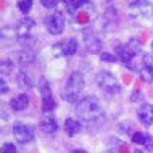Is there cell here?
I'll use <instances>...</instances> for the list:
<instances>
[{
    "label": "cell",
    "instance_id": "obj_1",
    "mask_svg": "<svg viewBox=\"0 0 153 153\" xmlns=\"http://www.w3.org/2000/svg\"><path fill=\"white\" fill-rule=\"evenodd\" d=\"M75 115L80 121L86 124L97 123L103 117V111L97 97L89 95L77 102Z\"/></svg>",
    "mask_w": 153,
    "mask_h": 153
},
{
    "label": "cell",
    "instance_id": "obj_2",
    "mask_svg": "<svg viewBox=\"0 0 153 153\" xmlns=\"http://www.w3.org/2000/svg\"><path fill=\"white\" fill-rule=\"evenodd\" d=\"M84 77L80 71H74L69 75L63 91L61 93L62 100L69 103H74L79 100L84 89Z\"/></svg>",
    "mask_w": 153,
    "mask_h": 153
},
{
    "label": "cell",
    "instance_id": "obj_3",
    "mask_svg": "<svg viewBox=\"0 0 153 153\" xmlns=\"http://www.w3.org/2000/svg\"><path fill=\"white\" fill-rule=\"evenodd\" d=\"M118 60L131 70L134 69V59L141 52V43L137 38H132L127 44H120L115 49Z\"/></svg>",
    "mask_w": 153,
    "mask_h": 153
},
{
    "label": "cell",
    "instance_id": "obj_4",
    "mask_svg": "<svg viewBox=\"0 0 153 153\" xmlns=\"http://www.w3.org/2000/svg\"><path fill=\"white\" fill-rule=\"evenodd\" d=\"M97 86L108 95H117L121 92L122 86L115 75L108 71H100L95 75Z\"/></svg>",
    "mask_w": 153,
    "mask_h": 153
},
{
    "label": "cell",
    "instance_id": "obj_5",
    "mask_svg": "<svg viewBox=\"0 0 153 153\" xmlns=\"http://www.w3.org/2000/svg\"><path fill=\"white\" fill-rule=\"evenodd\" d=\"M39 90L42 97V110L43 113H50L53 111L56 108V102L54 100L52 89L50 87L48 80L42 76L39 80Z\"/></svg>",
    "mask_w": 153,
    "mask_h": 153
},
{
    "label": "cell",
    "instance_id": "obj_6",
    "mask_svg": "<svg viewBox=\"0 0 153 153\" xmlns=\"http://www.w3.org/2000/svg\"><path fill=\"white\" fill-rule=\"evenodd\" d=\"M44 23H45L47 30L51 35H61L65 28V16H64L63 12L60 10H57L52 14L46 16L44 19Z\"/></svg>",
    "mask_w": 153,
    "mask_h": 153
},
{
    "label": "cell",
    "instance_id": "obj_7",
    "mask_svg": "<svg viewBox=\"0 0 153 153\" xmlns=\"http://www.w3.org/2000/svg\"><path fill=\"white\" fill-rule=\"evenodd\" d=\"M82 40L86 50L90 54H98L102 51V42L91 27H85L82 30Z\"/></svg>",
    "mask_w": 153,
    "mask_h": 153
},
{
    "label": "cell",
    "instance_id": "obj_8",
    "mask_svg": "<svg viewBox=\"0 0 153 153\" xmlns=\"http://www.w3.org/2000/svg\"><path fill=\"white\" fill-rule=\"evenodd\" d=\"M12 133L14 139L20 144L30 143L35 138V130L33 127L22 122H15L12 128Z\"/></svg>",
    "mask_w": 153,
    "mask_h": 153
},
{
    "label": "cell",
    "instance_id": "obj_9",
    "mask_svg": "<svg viewBox=\"0 0 153 153\" xmlns=\"http://www.w3.org/2000/svg\"><path fill=\"white\" fill-rule=\"evenodd\" d=\"M40 130L45 134H53L58 130V124L56 122L53 111L43 113V118L40 122Z\"/></svg>",
    "mask_w": 153,
    "mask_h": 153
},
{
    "label": "cell",
    "instance_id": "obj_10",
    "mask_svg": "<svg viewBox=\"0 0 153 153\" xmlns=\"http://www.w3.org/2000/svg\"><path fill=\"white\" fill-rule=\"evenodd\" d=\"M137 117L140 123L145 127H150L153 124V105L145 102L137 111Z\"/></svg>",
    "mask_w": 153,
    "mask_h": 153
},
{
    "label": "cell",
    "instance_id": "obj_11",
    "mask_svg": "<svg viewBox=\"0 0 153 153\" xmlns=\"http://www.w3.org/2000/svg\"><path fill=\"white\" fill-rule=\"evenodd\" d=\"M54 48H56L59 53H61L62 55L71 56L74 55L78 50V42L74 38L67 39V40L62 41L61 43L55 44Z\"/></svg>",
    "mask_w": 153,
    "mask_h": 153
},
{
    "label": "cell",
    "instance_id": "obj_12",
    "mask_svg": "<svg viewBox=\"0 0 153 153\" xmlns=\"http://www.w3.org/2000/svg\"><path fill=\"white\" fill-rule=\"evenodd\" d=\"M36 27L35 20L30 17H25L20 19L16 25V37L17 36L30 35L32 33V30Z\"/></svg>",
    "mask_w": 153,
    "mask_h": 153
},
{
    "label": "cell",
    "instance_id": "obj_13",
    "mask_svg": "<svg viewBox=\"0 0 153 153\" xmlns=\"http://www.w3.org/2000/svg\"><path fill=\"white\" fill-rule=\"evenodd\" d=\"M30 105V98L25 93H20L16 97H13L10 100V107L15 111H25Z\"/></svg>",
    "mask_w": 153,
    "mask_h": 153
},
{
    "label": "cell",
    "instance_id": "obj_14",
    "mask_svg": "<svg viewBox=\"0 0 153 153\" xmlns=\"http://www.w3.org/2000/svg\"><path fill=\"white\" fill-rule=\"evenodd\" d=\"M16 60L20 66H27L28 64L33 63L35 60V54L30 49H23V50L17 52Z\"/></svg>",
    "mask_w": 153,
    "mask_h": 153
},
{
    "label": "cell",
    "instance_id": "obj_15",
    "mask_svg": "<svg viewBox=\"0 0 153 153\" xmlns=\"http://www.w3.org/2000/svg\"><path fill=\"white\" fill-rule=\"evenodd\" d=\"M64 130L69 137H74L81 131V124L79 121L74 120L72 118L66 119L65 125H64Z\"/></svg>",
    "mask_w": 153,
    "mask_h": 153
},
{
    "label": "cell",
    "instance_id": "obj_16",
    "mask_svg": "<svg viewBox=\"0 0 153 153\" xmlns=\"http://www.w3.org/2000/svg\"><path fill=\"white\" fill-rule=\"evenodd\" d=\"M139 74L144 82L150 83L153 81V66L152 64H142L139 69Z\"/></svg>",
    "mask_w": 153,
    "mask_h": 153
},
{
    "label": "cell",
    "instance_id": "obj_17",
    "mask_svg": "<svg viewBox=\"0 0 153 153\" xmlns=\"http://www.w3.org/2000/svg\"><path fill=\"white\" fill-rule=\"evenodd\" d=\"M13 39L16 40V27H5L0 30V43L9 42Z\"/></svg>",
    "mask_w": 153,
    "mask_h": 153
},
{
    "label": "cell",
    "instance_id": "obj_18",
    "mask_svg": "<svg viewBox=\"0 0 153 153\" xmlns=\"http://www.w3.org/2000/svg\"><path fill=\"white\" fill-rule=\"evenodd\" d=\"M67 11L71 14H74L77 9L80 8L82 5L89 3V0H63Z\"/></svg>",
    "mask_w": 153,
    "mask_h": 153
},
{
    "label": "cell",
    "instance_id": "obj_19",
    "mask_svg": "<svg viewBox=\"0 0 153 153\" xmlns=\"http://www.w3.org/2000/svg\"><path fill=\"white\" fill-rule=\"evenodd\" d=\"M16 42L22 47H23V48L30 49L36 44V42H37V38H36L33 33H30V35H23V36H17Z\"/></svg>",
    "mask_w": 153,
    "mask_h": 153
},
{
    "label": "cell",
    "instance_id": "obj_20",
    "mask_svg": "<svg viewBox=\"0 0 153 153\" xmlns=\"http://www.w3.org/2000/svg\"><path fill=\"white\" fill-rule=\"evenodd\" d=\"M131 140L134 144L147 146L150 142V137L146 133H144V132H135V133L132 135Z\"/></svg>",
    "mask_w": 153,
    "mask_h": 153
},
{
    "label": "cell",
    "instance_id": "obj_21",
    "mask_svg": "<svg viewBox=\"0 0 153 153\" xmlns=\"http://www.w3.org/2000/svg\"><path fill=\"white\" fill-rule=\"evenodd\" d=\"M14 64L11 60H0V73L9 75L13 71Z\"/></svg>",
    "mask_w": 153,
    "mask_h": 153
},
{
    "label": "cell",
    "instance_id": "obj_22",
    "mask_svg": "<svg viewBox=\"0 0 153 153\" xmlns=\"http://www.w3.org/2000/svg\"><path fill=\"white\" fill-rule=\"evenodd\" d=\"M16 5L23 14H27L33 8V0H19Z\"/></svg>",
    "mask_w": 153,
    "mask_h": 153
},
{
    "label": "cell",
    "instance_id": "obj_23",
    "mask_svg": "<svg viewBox=\"0 0 153 153\" xmlns=\"http://www.w3.org/2000/svg\"><path fill=\"white\" fill-rule=\"evenodd\" d=\"M19 82L22 87H23V86L32 87L33 86V82L30 81V77H28L27 73L23 71H20V73L19 74Z\"/></svg>",
    "mask_w": 153,
    "mask_h": 153
},
{
    "label": "cell",
    "instance_id": "obj_24",
    "mask_svg": "<svg viewBox=\"0 0 153 153\" xmlns=\"http://www.w3.org/2000/svg\"><path fill=\"white\" fill-rule=\"evenodd\" d=\"M100 59L102 62H105V63H117L119 61L116 55H113V54L108 53V52H105V53L100 54Z\"/></svg>",
    "mask_w": 153,
    "mask_h": 153
},
{
    "label": "cell",
    "instance_id": "obj_25",
    "mask_svg": "<svg viewBox=\"0 0 153 153\" xmlns=\"http://www.w3.org/2000/svg\"><path fill=\"white\" fill-rule=\"evenodd\" d=\"M0 153H17V150L13 143L5 142V143L2 144V146L0 147Z\"/></svg>",
    "mask_w": 153,
    "mask_h": 153
},
{
    "label": "cell",
    "instance_id": "obj_26",
    "mask_svg": "<svg viewBox=\"0 0 153 153\" xmlns=\"http://www.w3.org/2000/svg\"><path fill=\"white\" fill-rule=\"evenodd\" d=\"M40 2L45 8L48 9L55 8L57 5L59 4V0H40Z\"/></svg>",
    "mask_w": 153,
    "mask_h": 153
},
{
    "label": "cell",
    "instance_id": "obj_27",
    "mask_svg": "<svg viewBox=\"0 0 153 153\" xmlns=\"http://www.w3.org/2000/svg\"><path fill=\"white\" fill-rule=\"evenodd\" d=\"M8 90H9V87H8L7 82L5 81L3 78L0 77V94H4V93L8 92Z\"/></svg>",
    "mask_w": 153,
    "mask_h": 153
},
{
    "label": "cell",
    "instance_id": "obj_28",
    "mask_svg": "<svg viewBox=\"0 0 153 153\" xmlns=\"http://www.w3.org/2000/svg\"><path fill=\"white\" fill-rule=\"evenodd\" d=\"M69 153H88L86 150H84V149H80V148H76V149H73V150H71Z\"/></svg>",
    "mask_w": 153,
    "mask_h": 153
},
{
    "label": "cell",
    "instance_id": "obj_29",
    "mask_svg": "<svg viewBox=\"0 0 153 153\" xmlns=\"http://www.w3.org/2000/svg\"><path fill=\"white\" fill-rule=\"evenodd\" d=\"M134 153H143V152H142L140 149H136V150H135V152H134Z\"/></svg>",
    "mask_w": 153,
    "mask_h": 153
},
{
    "label": "cell",
    "instance_id": "obj_30",
    "mask_svg": "<svg viewBox=\"0 0 153 153\" xmlns=\"http://www.w3.org/2000/svg\"><path fill=\"white\" fill-rule=\"evenodd\" d=\"M151 49H152V52H153V41H152V43H151Z\"/></svg>",
    "mask_w": 153,
    "mask_h": 153
}]
</instances>
